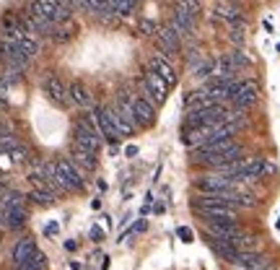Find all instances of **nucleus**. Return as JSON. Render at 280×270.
<instances>
[{
	"label": "nucleus",
	"instance_id": "obj_23",
	"mask_svg": "<svg viewBox=\"0 0 280 270\" xmlns=\"http://www.w3.org/2000/svg\"><path fill=\"white\" fill-rule=\"evenodd\" d=\"M177 11L187 13V16H197V11H200V0H177Z\"/></svg>",
	"mask_w": 280,
	"mask_h": 270
},
{
	"label": "nucleus",
	"instance_id": "obj_4",
	"mask_svg": "<svg viewBox=\"0 0 280 270\" xmlns=\"http://www.w3.org/2000/svg\"><path fill=\"white\" fill-rule=\"evenodd\" d=\"M257 99H259V88H257V83H252V81H239L236 83V88H233V94H231V107H236V109H249L252 104H257Z\"/></svg>",
	"mask_w": 280,
	"mask_h": 270
},
{
	"label": "nucleus",
	"instance_id": "obj_8",
	"mask_svg": "<svg viewBox=\"0 0 280 270\" xmlns=\"http://www.w3.org/2000/svg\"><path fill=\"white\" fill-rule=\"evenodd\" d=\"M42 91H44V96L50 99L52 104H57V107H68V86L62 83L57 76H47L44 81H42Z\"/></svg>",
	"mask_w": 280,
	"mask_h": 270
},
{
	"label": "nucleus",
	"instance_id": "obj_28",
	"mask_svg": "<svg viewBox=\"0 0 280 270\" xmlns=\"http://www.w3.org/2000/svg\"><path fill=\"white\" fill-rule=\"evenodd\" d=\"M231 42L233 44H244V24L231 26Z\"/></svg>",
	"mask_w": 280,
	"mask_h": 270
},
{
	"label": "nucleus",
	"instance_id": "obj_26",
	"mask_svg": "<svg viewBox=\"0 0 280 270\" xmlns=\"http://www.w3.org/2000/svg\"><path fill=\"white\" fill-rule=\"evenodd\" d=\"M60 231H62L60 221H47V223H44V229H42V234H44L47 239H57V236H60Z\"/></svg>",
	"mask_w": 280,
	"mask_h": 270
},
{
	"label": "nucleus",
	"instance_id": "obj_6",
	"mask_svg": "<svg viewBox=\"0 0 280 270\" xmlns=\"http://www.w3.org/2000/svg\"><path fill=\"white\" fill-rule=\"evenodd\" d=\"M130 104H132V114H135V125L137 127H153L156 122V107L140 94H130Z\"/></svg>",
	"mask_w": 280,
	"mask_h": 270
},
{
	"label": "nucleus",
	"instance_id": "obj_7",
	"mask_svg": "<svg viewBox=\"0 0 280 270\" xmlns=\"http://www.w3.org/2000/svg\"><path fill=\"white\" fill-rule=\"evenodd\" d=\"M91 114H93V119H96V125H99L101 138L109 141V143H117L119 132H117L114 122H112V112H109V107H91Z\"/></svg>",
	"mask_w": 280,
	"mask_h": 270
},
{
	"label": "nucleus",
	"instance_id": "obj_5",
	"mask_svg": "<svg viewBox=\"0 0 280 270\" xmlns=\"http://www.w3.org/2000/svg\"><path fill=\"white\" fill-rule=\"evenodd\" d=\"M166 91H169V86L156 76L153 70L146 68V73H143V96L156 107V104H164L166 101Z\"/></svg>",
	"mask_w": 280,
	"mask_h": 270
},
{
	"label": "nucleus",
	"instance_id": "obj_15",
	"mask_svg": "<svg viewBox=\"0 0 280 270\" xmlns=\"http://www.w3.org/2000/svg\"><path fill=\"white\" fill-rule=\"evenodd\" d=\"M70 161L75 164V167H81V169H93V167H96V154H93V151H86V148H81V146L73 143Z\"/></svg>",
	"mask_w": 280,
	"mask_h": 270
},
{
	"label": "nucleus",
	"instance_id": "obj_35",
	"mask_svg": "<svg viewBox=\"0 0 280 270\" xmlns=\"http://www.w3.org/2000/svg\"><path fill=\"white\" fill-rule=\"evenodd\" d=\"M257 270H277V265H275L272 260H267V262H264V265H259Z\"/></svg>",
	"mask_w": 280,
	"mask_h": 270
},
{
	"label": "nucleus",
	"instance_id": "obj_2",
	"mask_svg": "<svg viewBox=\"0 0 280 270\" xmlns=\"http://www.w3.org/2000/svg\"><path fill=\"white\" fill-rule=\"evenodd\" d=\"M195 187L202 192V195H223V192H236V190H244V182L233 179L228 174H221V172H213V174H205L200 177Z\"/></svg>",
	"mask_w": 280,
	"mask_h": 270
},
{
	"label": "nucleus",
	"instance_id": "obj_14",
	"mask_svg": "<svg viewBox=\"0 0 280 270\" xmlns=\"http://www.w3.org/2000/svg\"><path fill=\"white\" fill-rule=\"evenodd\" d=\"M0 221H3L8 229H21L24 223H26V208L24 205L3 208V211H0Z\"/></svg>",
	"mask_w": 280,
	"mask_h": 270
},
{
	"label": "nucleus",
	"instance_id": "obj_3",
	"mask_svg": "<svg viewBox=\"0 0 280 270\" xmlns=\"http://www.w3.org/2000/svg\"><path fill=\"white\" fill-rule=\"evenodd\" d=\"M55 174H57V185L62 190H81L83 187L81 169H78L70 159H57L55 161Z\"/></svg>",
	"mask_w": 280,
	"mask_h": 270
},
{
	"label": "nucleus",
	"instance_id": "obj_19",
	"mask_svg": "<svg viewBox=\"0 0 280 270\" xmlns=\"http://www.w3.org/2000/svg\"><path fill=\"white\" fill-rule=\"evenodd\" d=\"M16 50H19L26 60H34V57H37V52H39V39H37L34 34H26L19 44H16Z\"/></svg>",
	"mask_w": 280,
	"mask_h": 270
},
{
	"label": "nucleus",
	"instance_id": "obj_9",
	"mask_svg": "<svg viewBox=\"0 0 280 270\" xmlns=\"http://www.w3.org/2000/svg\"><path fill=\"white\" fill-rule=\"evenodd\" d=\"M205 229L208 236H218V239H231L239 234L236 218H205Z\"/></svg>",
	"mask_w": 280,
	"mask_h": 270
},
{
	"label": "nucleus",
	"instance_id": "obj_31",
	"mask_svg": "<svg viewBox=\"0 0 280 270\" xmlns=\"http://www.w3.org/2000/svg\"><path fill=\"white\" fill-rule=\"evenodd\" d=\"M262 26H264V32H267V34H272V32H275V24H272V19H264V21H262Z\"/></svg>",
	"mask_w": 280,
	"mask_h": 270
},
{
	"label": "nucleus",
	"instance_id": "obj_29",
	"mask_svg": "<svg viewBox=\"0 0 280 270\" xmlns=\"http://www.w3.org/2000/svg\"><path fill=\"white\" fill-rule=\"evenodd\" d=\"M177 234H179V239H182V242H184V244H190V242H195V231H192L190 226H179V231H177Z\"/></svg>",
	"mask_w": 280,
	"mask_h": 270
},
{
	"label": "nucleus",
	"instance_id": "obj_24",
	"mask_svg": "<svg viewBox=\"0 0 280 270\" xmlns=\"http://www.w3.org/2000/svg\"><path fill=\"white\" fill-rule=\"evenodd\" d=\"M137 32L143 34V37H151V34L159 32V24L151 21V19H140V21H137Z\"/></svg>",
	"mask_w": 280,
	"mask_h": 270
},
{
	"label": "nucleus",
	"instance_id": "obj_36",
	"mask_svg": "<svg viewBox=\"0 0 280 270\" xmlns=\"http://www.w3.org/2000/svg\"><path fill=\"white\" fill-rule=\"evenodd\" d=\"M91 208H93V211H99V208H101V198H93L91 200Z\"/></svg>",
	"mask_w": 280,
	"mask_h": 270
},
{
	"label": "nucleus",
	"instance_id": "obj_33",
	"mask_svg": "<svg viewBox=\"0 0 280 270\" xmlns=\"http://www.w3.org/2000/svg\"><path fill=\"white\" fill-rule=\"evenodd\" d=\"M101 226H104V229H112V216L104 213V216H101Z\"/></svg>",
	"mask_w": 280,
	"mask_h": 270
},
{
	"label": "nucleus",
	"instance_id": "obj_34",
	"mask_svg": "<svg viewBox=\"0 0 280 270\" xmlns=\"http://www.w3.org/2000/svg\"><path fill=\"white\" fill-rule=\"evenodd\" d=\"M68 267H70V270H83V262H81V260H70Z\"/></svg>",
	"mask_w": 280,
	"mask_h": 270
},
{
	"label": "nucleus",
	"instance_id": "obj_17",
	"mask_svg": "<svg viewBox=\"0 0 280 270\" xmlns=\"http://www.w3.org/2000/svg\"><path fill=\"white\" fill-rule=\"evenodd\" d=\"M215 16L223 19V21H228L231 26L244 24V21H241V11H239L236 6H231V3H218V6H215Z\"/></svg>",
	"mask_w": 280,
	"mask_h": 270
},
{
	"label": "nucleus",
	"instance_id": "obj_37",
	"mask_svg": "<svg viewBox=\"0 0 280 270\" xmlns=\"http://www.w3.org/2000/svg\"><path fill=\"white\" fill-rule=\"evenodd\" d=\"M275 229H280V218H277V221H275Z\"/></svg>",
	"mask_w": 280,
	"mask_h": 270
},
{
	"label": "nucleus",
	"instance_id": "obj_10",
	"mask_svg": "<svg viewBox=\"0 0 280 270\" xmlns=\"http://www.w3.org/2000/svg\"><path fill=\"white\" fill-rule=\"evenodd\" d=\"M68 101L73 104V107H81V109H91L93 107V96H91V91L81 81H73L68 86Z\"/></svg>",
	"mask_w": 280,
	"mask_h": 270
},
{
	"label": "nucleus",
	"instance_id": "obj_22",
	"mask_svg": "<svg viewBox=\"0 0 280 270\" xmlns=\"http://www.w3.org/2000/svg\"><path fill=\"white\" fill-rule=\"evenodd\" d=\"M29 200L37 203V205H52L55 203V192L52 190H31Z\"/></svg>",
	"mask_w": 280,
	"mask_h": 270
},
{
	"label": "nucleus",
	"instance_id": "obj_16",
	"mask_svg": "<svg viewBox=\"0 0 280 270\" xmlns=\"http://www.w3.org/2000/svg\"><path fill=\"white\" fill-rule=\"evenodd\" d=\"M37 252V244H34V239H19L11 252V257H13V265H21L26 257H31V254Z\"/></svg>",
	"mask_w": 280,
	"mask_h": 270
},
{
	"label": "nucleus",
	"instance_id": "obj_30",
	"mask_svg": "<svg viewBox=\"0 0 280 270\" xmlns=\"http://www.w3.org/2000/svg\"><path fill=\"white\" fill-rule=\"evenodd\" d=\"M62 247H65L68 252H75V249H78V242H75V239H65V242H62Z\"/></svg>",
	"mask_w": 280,
	"mask_h": 270
},
{
	"label": "nucleus",
	"instance_id": "obj_11",
	"mask_svg": "<svg viewBox=\"0 0 280 270\" xmlns=\"http://www.w3.org/2000/svg\"><path fill=\"white\" fill-rule=\"evenodd\" d=\"M156 34H159V52H161V55H171V52L179 50L182 39H179V34L174 32V29H171V24L161 26Z\"/></svg>",
	"mask_w": 280,
	"mask_h": 270
},
{
	"label": "nucleus",
	"instance_id": "obj_21",
	"mask_svg": "<svg viewBox=\"0 0 280 270\" xmlns=\"http://www.w3.org/2000/svg\"><path fill=\"white\" fill-rule=\"evenodd\" d=\"M16 270H47V260H44V254L37 249L31 257H26L21 265H16Z\"/></svg>",
	"mask_w": 280,
	"mask_h": 270
},
{
	"label": "nucleus",
	"instance_id": "obj_1",
	"mask_svg": "<svg viewBox=\"0 0 280 270\" xmlns=\"http://www.w3.org/2000/svg\"><path fill=\"white\" fill-rule=\"evenodd\" d=\"M73 143L75 146H81L86 148V151H93L96 154L99 148L104 146V138H101V132H99V125H96V119H93V114H81L75 119V125H73Z\"/></svg>",
	"mask_w": 280,
	"mask_h": 270
},
{
	"label": "nucleus",
	"instance_id": "obj_12",
	"mask_svg": "<svg viewBox=\"0 0 280 270\" xmlns=\"http://www.w3.org/2000/svg\"><path fill=\"white\" fill-rule=\"evenodd\" d=\"M148 70H153L156 73V76H159L169 88L171 86H174L177 83V76H174V68H171L169 63H166V60L164 57H159V55H156V57H151V63H148Z\"/></svg>",
	"mask_w": 280,
	"mask_h": 270
},
{
	"label": "nucleus",
	"instance_id": "obj_13",
	"mask_svg": "<svg viewBox=\"0 0 280 270\" xmlns=\"http://www.w3.org/2000/svg\"><path fill=\"white\" fill-rule=\"evenodd\" d=\"M208 244L213 247V252H215V254H221V257H223L226 262H231V265H233V260L239 257V249L231 244V239H218V236H208Z\"/></svg>",
	"mask_w": 280,
	"mask_h": 270
},
{
	"label": "nucleus",
	"instance_id": "obj_32",
	"mask_svg": "<svg viewBox=\"0 0 280 270\" xmlns=\"http://www.w3.org/2000/svg\"><path fill=\"white\" fill-rule=\"evenodd\" d=\"M124 156H127V159H135V156H137V146H127V148H124Z\"/></svg>",
	"mask_w": 280,
	"mask_h": 270
},
{
	"label": "nucleus",
	"instance_id": "obj_18",
	"mask_svg": "<svg viewBox=\"0 0 280 270\" xmlns=\"http://www.w3.org/2000/svg\"><path fill=\"white\" fill-rule=\"evenodd\" d=\"M75 32H78V26H75L73 21H65V24L55 26L50 37H52V39H55L57 44H65V42H70V39L75 37Z\"/></svg>",
	"mask_w": 280,
	"mask_h": 270
},
{
	"label": "nucleus",
	"instance_id": "obj_20",
	"mask_svg": "<svg viewBox=\"0 0 280 270\" xmlns=\"http://www.w3.org/2000/svg\"><path fill=\"white\" fill-rule=\"evenodd\" d=\"M231 244L236 247L239 252H257V236H252V234H236V236H231Z\"/></svg>",
	"mask_w": 280,
	"mask_h": 270
},
{
	"label": "nucleus",
	"instance_id": "obj_25",
	"mask_svg": "<svg viewBox=\"0 0 280 270\" xmlns=\"http://www.w3.org/2000/svg\"><path fill=\"white\" fill-rule=\"evenodd\" d=\"M88 239H91L93 244H101L104 239H106V229H104V226H99V223H93V226L88 229Z\"/></svg>",
	"mask_w": 280,
	"mask_h": 270
},
{
	"label": "nucleus",
	"instance_id": "obj_27",
	"mask_svg": "<svg viewBox=\"0 0 280 270\" xmlns=\"http://www.w3.org/2000/svg\"><path fill=\"white\" fill-rule=\"evenodd\" d=\"M231 55V60H233V63H236V68H241V65H249V63H252V60H249L241 50H233V52H228Z\"/></svg>",
	"mask_w": 280,
	"mask_h": 270
}]
</instances>
